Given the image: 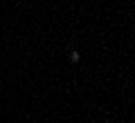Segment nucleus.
<instances>
[{"label": "nucleus", "instance_id": "obj_1", "mask_svg": "<svg viewBox=\"0 0 135 123\" xmlns=\"http://www.w3.org/2000/svg\"><path fill=\"white\" fill-rule=\"evenodd\" d=\"M70 61L77 63V61H79V52H70Z\"/></svg>", "mask_w": 135, "mask_h": 123}]
</instances>
